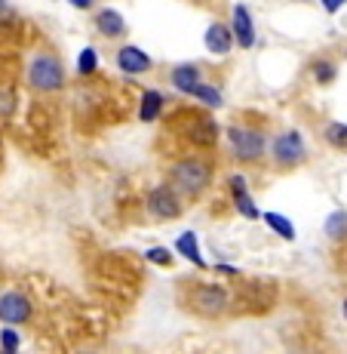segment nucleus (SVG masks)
<instances>
[{"instance_id":"nucleus-1","label":"nucleus","mask_w":347,"mask_h":354,"mask_svg":"<svg viewBox=\"0 0 347 354\" xmlns=\"http://www.w3.org/2000/svg\"><path fill=\"white\" fill-rule=\"evenodd\" d=\"M169 179H172V185L179 188L181 194H200L203 188L209 185V179H212V169H209L206 160H181L172 167V173H169Z\"/></svg>"},{"instance_id":"nucleus-2","label":"nucleus","mask_w":347,"mask_h":354,"mask_svg":"<svg viewBox=\"0 0 347 354\" xmlns=\"http://www.w3.org/2000/svg\"><path fill=\"white\" fill-rule=\"evenodd\" d=\"M228 302H230V296L221 287H188L185 290V305L203 317H219L221 311H228Z\"/></svg>"},{"instance_id":"nucleus-3","label":"nucleus","mask_w":347,"mask_h":354,"mask_svg":"<svg viewBox=\"0 0 347 354\" xmlns=\"http://www.w3.org/2000/svg\"><path fill=\"white\" fill-rule=\"evenodd\" d=\"M28 84L40 93H56L65 84V71L56 56H37L28 68Z\"/></svg>"},{"instance_id":"nucleus-4","label":"nucleus","mask_w":347,"mask_h":354,"mask_svg":"<svg viewBox=\"0 0 347 354\" xmlns=\"http://www.w3.org/2000/svg\"><path fill=\"white\" fill-rule=\"evenodd\" d=\"M228 142H230V151H234L237 160H258L264 154V139H261V133H255V129L230 127Z\"/></svg>"},{"instance_id":"nucleus-5","label":"nucleus","mask_w":347,"mask_h":354,"mask_svg":"<svg viewBox=\"0 0 347 354\" xmlns=\"http://www.w3.org/2000/svg\"><path fill=\"white\" fill-rule=\"evenodd\" d=\"M31 317V302L22 292H3L0 296V321L3 324H25Z\"/></svg>"},{"instance_id":"nucleus-6","label":"nucleus","mask_w":347,"mask_h":354,"mask_svg":"<svg viewBox=\"0 0 347 354\" xmlns=\"http://www.w3.org/2000/svg\"><path fill=\"white\" fill-rule=\"evenodd\" d=\"M274 158H277V163H298L304 158V139L295 133V129L280 133L274 139Z\"/></svg>"},{"instance_id":"nucleus-7","label":"nucleus","mask_w":347,"mask_h":354,"mask_svg":"<svg viewBox=\"0 0 347 354\" xmlns=\"http://www.w3.org/2000/svg\"><path fill=\"white\" fill-rule=\"evenodd\" d=\"M148 209H151L154 216H160V219H175V216L181 213L179 207V197H175L172 188H154L151 194H148Z\"/></svg>"},{"instance_id":"nucleus-8","label":"nucleus","mask_w":347,"mask_h":354,"mask_svg":"<svg viewBox=\"0 0 347 354\" xmlns=\"http://www.w3.org/2000/svg\"><path fill=\"white\" fill-rule=\"evenodd\" d=\"M234 37L243 50L255 46V25H252V16H249V10L243 3L234 6Z\"/></svg>"},{"instance_id":"nucleus-9","label":"nucleus","mask_w":347,"mask_h":354,"mask_svg":"<svg viewBox=\"0 0 347 354\" xmlns=\"http://www.w3.org/2000/svg\"><path fill=\"white\" fill-rule=\"evenodd\" d=\"M234 40H237L234 37V28L215 22V25H209V31H206V50L215 53V56H228L230 46H234Z\"/></svg>"},{"instance_id":"nucleus-10","label":"nucleus","mask_w":347,"mask_h":354,"mask_svg":"<svg viewBox=\"0 0 347 354\" xmlns=\"http://www.w3.org/2000/svg\"><path fill=\"white\" fill-rule=\"evenodd\" d=\"M117 65H120V71H126V74H141L151 68V56L141 53L139 46H123V50L117 53Z\"/></svg>"},{"instance_id":"nucleus-11","label":"nucleus","mask_w":347,"mask_h":354,"mask_svg":"<svg viewBox=\"0 0 347 354\" xmlns=\"http://www.w3.org/2000/svg\"><path fill=\"white\" fill-rule=\"evenodd\" d=\"M95 28H99V34H105L108 40H114L126 34V22L117 10H99L95 12Z\"/></svg>"},{"instance_id":"nucleus-12","label":"nucleus","mask_w":347,"mask_h":354,"mask_svg":"<svg viewBox=\"0 0 347 354\" xmlns=\"http://www.w3.org/2000/svg\"><path fill=\"white\" fill-rule=\"evenodd\" d=\"M200 84H203V74H200V68H197V65H179L172 71V86L179 93H188V96H190V93H194Z\"/></svg>"},{"instance_id":"nucleus-13","label":"nucleus","mask_w":347,"mask_h":354,"mask_svg":"<svg viewBox=\"0 0 347 354\" xmlns=\"http://www.w3.org/2000/svg\"><path fill=\"white\" fill-rule=\"evenodd\" d=\"M175 250H179L181 256L188 259V262H194V265H203V256H200V243H197V234L194 231H185V234L175 241Z\"/></svg>"},{"instance_id":"nucleus-14","label":"nucleus","mask_w":347,"mask_h":354,"mask_svg":"<svg viewBox=\"0 0 347 354\" xmlns=\"http://www.w3.org/2000/svg\"><path fill=\"white\" fill-rule=\"evenodd\" d=\"M264 222H268V228L277 231L283 241H295V225H292L286 216H280V213H264Z\"/></svg>"},{"instance_id":"nucleus-15","label":"nucleus","mask_w":347,"mask_h":354,"mask_svg":"<svg viewBox=\"0 0 347 354\" xmlns=\"http://www.w3.org/2000/svg\"><path fill=\"white\" fill-rule=\"evenodd\" d=\"M160 108H163V96H160L157 90H148L145 99H141L139 118H141V120H157V118H160Z\"/></svg>"},{"instance_id":"nucleus-16","label":"nucleus","mask_w":347,"mask_h":354,"mask_svg":"<svg viewBox=\"0 0 347 354\" xmlns=\"http://www.w3.org/2000/svg\"><path fill=\"white\" fill-rule=\"evenodd\" d=\"M326 234H329L332 241H338V237L347 234V213L344 209H338V213H332L329 219H326Z\"/></svg>"},{"instance_id":"nucleus-17","label":"nucleus","mask_w":347,"mask_h":354,"mask_svg":"<svg viewBox=\"0 0 347 354\" xmlns=\"http://www.w3.org/2000/svg\"><path fill=\"white\" fill-rule=\"evenodd\" d=\"M326 142L332 148H347V124H329L326 127Z\"/></svg>"},{"instance_id":"nucleus-18","label":"nucleus","mask_w":347,"mask_h":354,"mask_svg":"<svg viewBox=\"0 0 347 354\" xmlns=\"http://www.w3.org/2000/svg\"><path fill=\"white\" fill-rule=\"evenodd\" d=\"M194 99H200V102H206V105H212V108H219L221 105V93L219 90H212V86H206V84H200L194 93H190Z\"/></svg>"},{"instance_id":"nucleus-19","label":"nucleus","mask_w":347,"mask_h":354,"mask_svg":"<svg viewBox=\"0 0 347 354\" xmlns=\"http://www.w3.org/2000/svg\"><path fill=\"white\" fill-rule=\"evenodd\" d=\"M95 65H99V56H95V50H90V46H86L83 53H80V74H92L95 71Z\"/></svg>"},{"instance_id":"nucleus-20","label":"nucleus","mask_w":347,"mask_h":354,"mask_svg":"<svg viewBox=\"0 0 347 354\" xmlns=\"http://www.w3.org/2000/svg\"><path fill=\"white\" fill-rule=\"evenodd\" d=\"M145 259H148V262H154V265H172V253H169V250H163V247L148 250Z\"/></svg>"},{"instance_id":"nucleus-21","label":"nucleus","mask_w":347,"mask_h":354,"mask_svg":"<svg viewBox=\"0 0 347 354\" xmlns=\"http://www.w3.org/2000/svg\"><path fill=\"white\" fill-rule=\"evenodd\" d=\"M314 77L319 80V84H332V80H335V65H332V62H319L314 68Z\"/></svg>"},{"instance_id":"nucleus-22","label":"nucleus","mask_w":347,"mask_h":354,"mask_svg":"<svg viewBox=\"0 0 347 354\" xmlns=\"http://www.w3.org/2000/svg\"><path fill=\"white\" fill-rule=\"evenodd\" d=\"M237 209H240L246 219H258V209H255V203H252V197H249V194L237 197Z\"/></svg>"},{"instance_id":"nucleus-23","label":"nucleus","mask_w":347,"mask_h":354,"mask_svg":"<svg viewBox=\"0 0 347 354\" xmlns=\"http://www.w3.org/2000/svg\"><path fill=\"white\" fill-rule=\"evenodd\" d=\"M0 348L3 351H19V336L12 330H0Z\"/></svg>"},{"instance_id":"nucleus-24","label":"nucleus","mask_w":347,"mask_h":354,"mask_svg":"<svg viewBox=\"0 0 347 354\" xmlns=\"http://www.w3.org/2000/svg\"><path fill=\"white\" fill-rule=\"evenodd\" d=\"M230 192H234V197L249 194L246 192V179H243V176H230Z\"/></svg>"},{"instance_id":"nucleus-25","label":"nucleus","mask_w":347,"mask_h":354,"mask_svg":"<svg viewBox=\"0 0 347 354\" xmlns=\"http://www.w3.org/2000/svg\"><path fill=\"white\" fill-rule=\"evenodd\" d=\"M344 3H347V0H323V10L326 12H338Z\"/></svg>"},{"instance_id":"nucleus-26","label":"nucleus","mask_w":347,"mask_h":354,"mask_svg":"<svg viewBox=\"0 0 347 354\" xmlns=\"http://www.w3.org/2000/svg\"><path fill=\"white\" fill-rule=\"evenodd\" d=\"M71 3H74V6H77V10H86V6H90V3H92V0H71Z\"/></svg>"},{"instance_id":"nucleus-27","label":"nucleus","mask_w":347,"mask_h":354,"mask_svg":"<svg viewBox=\"0 0 347 354\" xmlns=\"http://www.w3.org/2000/svg\"><path fill=\"white\" fill-rule=\"evenodd\" d=\"M3 3H6V0H0V10H3Z\"/></svg>"},{"instance_id":"nucleus-28","label":"nucleus","mask_w":347,"mask_h":354,"mask_svg":"<svg viewBox=\"0 0 347 354\" xmlns=\"http://www.w3.org/2000/svg\"><path fill=\"white\" fill-rule=\"evenodd\" d=\"M344 317H347V302H344Z\"/></svg>"}]
</instances>
